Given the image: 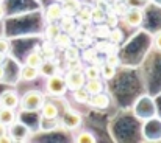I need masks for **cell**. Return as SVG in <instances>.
Listing matches in <instances>:
<instances>
[{"instance_id":"cell-1","label":"cell","mask_w":161,"mask_h":143,"mask_svg":"<svg viewBox=\"0 0 161 143\" xmlns=\"http://www.w3.org/2000/svg\"><path fill=\"white\" fill-rule=\"evenodd\" d=\"M44 101H46L44 94H41L39 90H28L20 98L19 107L22 112H38L42 107Z\"/></svg>"},{"instance_id":"cell-2","label":"cell","mask_w":161,"mask_h":143,"mask_svg":"<svg viewBox=\"0 0 161 143\" xmlns=\"http://www.w3.org/2000/svg\"><path fill=\"white\" fill-rule=\"evenodd\" d=\"M46 92L50 96H63L67 92V86L64 81V76L55 73L47 76V83H46Z\"/></svg>"},{"instance_id":"cell-3","label":"cell","mask_w":161,"mask_h":143,"mask_svg":"<svg viewBox=\"0 0 161 143\" xmlns=\"http://www.w3.org/2000/svg\"><path fill=\"white\" fill-rule=\"evenodd\" d=\"M64 81H66V86L69 90H74V89H78V87H83L85 83H86V78H85V73L83 70H69L64 76Z\"/></svg>"},{"instance_id":"cell-4","label":"cell","mask_w":161,"mask_h":143,"mask_svg":"<svg viewBox=\"0 0 161 143\" xmlns=\"http://www.w3.org/2000/svg\"><path fill=\"white\" fill-rule=\"evenodd\" d=\"M8 134L13 139V142H22V140H25V139L30 137L31 131L25 125H22L19 121H14V123H11L8 126Z\"/></svg>"},{"instance_id":"cell-5","label":"cell","mask_w":161,"mask_h":143,"mask_svg":"<svg viewBox=\"0 0 161 143\" xmlns=\"http://www.w3.org/2000/svg\"><path fill=\"white\" fill-rule=\"evenodd\" d=\"M122 19H124V23H125L127 27L135 28V27H139V25L142 23L144 14H142V11H141L139 8H128V9L124 13Z\"/></svg>"},{"instance_id":"cell-6","label":"cell","mask_w":161,"mask_h":143,"mask_svg":"<svg viewBox=\"0 0 161 143\" xmlns=\"http://www.w3.org/2000/svg\"><path fill=\"white\" fill-rule=\"evenodd\" d=\"M20 96L17 95L16 90H5L0 94V106L8 109H17L19 107Z\"/></svg>"},{"instance_id":"cell-7","label":"cell","mask_w":161,"mask_h":143,"mask_svg":"<svg viewBox=\"0 0 161 143\" xmlns=\"http://www.w3.org/2000/svg\"><path fill=\"white\" fill-rule=\"evenodd\" d=\"M80 125H81V115L75 112L74 109H67L63 114V126L69 129H75V128H80Z\"/></svg>"},{"instance_id":"cell-8","label":"cell","mask_w":161,"mask_h":143,"mask_svg":"<svg viewBox=\"0 0 161 143\" xmlns=\"http://www.w3.org/2000/svg\"><path fill=\"white\" fill-rule=\"evenodd\" d=\"M39 110H41V118L46 120V121H55L59 115L58 114V106L52 101H44V104Z\"/></svg>"},{"instance_id":"cell-9","label":"cell","mask_w":161,"mask_h":143,"mask_svg":"<svg viewBox=\"0 0 161 143\" xmlns=\"http://www.w3.org/2000/svg\"><path fill=\"white\" fill-rule=\"evenodd\" d=\"M63 14H64L63 13V5L58 2V3H52V5L47 6L46 14H44V19H46L47 23H52V22H58Z\"/></svg>"},{"instance_id":"cell-10","label":"cell","mask_w":161,"mask_h":143,"mask_svg":"<svg viewBox=\"0 0 161 143\" xmlns=\"http://www.w3.org/2000/svg\"><path fill=\"white\" fill-rule=\"evenodd\" d=\"M88 104H89L91 107H94V109L103 110V109H107L108 106H109V98H108L107 94L100 92V94H96V95H91V96H89V101H88Z\"/></svg>"},{"instance_id":"cell-11","label":"cell","mask_w":161,"mask_h":143,"mask_svg":"<svg viewBox=\"0 0 161 143\" xmlns=\"http://www.w3.org/2000/svg\"><path fill=\"white\" fill-rule=\"evenodd\" d=\"M59 22V27L63 31L69 33L70 36L77 33V25H75V17L74 16H67V14H63L61 19L58 20Z\"/></svg>"},{"instance_id":"cell-12","label":"cell","mask_w":161,"mask_h":143,"mask_svg":"<svg viewBox=\"0 0 161 143\" xmlns=\"http://www.w3.org/2000/svg\"><path fill=\"white\" fill-rule=\"evenodd\" d=\"M39 78V69L36 67H31V65H24L22 70H20V79L25 81V83H30V81H35Z\"/></svg>"},{"instance_id":"cell-13","label":"cell","mask_w":161,"mask_h":143,"mask_svg":"<svg viewBox=\"0 0 161 143\" xmlns=\"http://www.w3.org/2000/svg\"><path fill=\"white\" fill-rule=\"evenodd\" d=\"M89 95H96V94H100L103 92V83L100 78H96V79H86L85 86H83Z\"/></svg>"},{"instance_id":"cell-14","label":"cell","mask_w":161,"mask_h":143,"mask_svg":"<svg viewBox=\"0 0 161 143\" xmlns=\"http://www.w3.org/2000/svg\"><path fill=\"white\" fill-rule=\"evenodd\" d=\"M61 5H63V13L67 16H74V17L78 13V9L81 8L80 0H64Z\"/></svg>"},{"instance_id":"cell-15","label":"cell","mask_w":161,"mask_h":143,"mask_svg":"<svg viewBox=\"0 0 161 143\" xmlns=\"http://www.w3.org/2000/svg\"><path fill=\"white\" fill-rule=\"evenodd\" d=\"M53 45L56 48H61V50H64L66 47H69V45H72V36L69 34V33H66V31H61L56 38H55L53 41Z\"/></svg>"},{"instance_id":"cell-16","label":"cell","mask_w":161,"mask_h":143,"mask_svg":"<svg viewBox=\"0 0 161 143\" xmlns=\"http://www.w3.org/2000/svg\"><path fill=\"white\" fill-rule=\"evenodd\" d=\"M14 121H16V112H14V109H8V107H2L0 106V123L9 126Z\"/></svg>"},{"instance_id":"cell-17","label":"cell","mask_w":161,"mask_h":143,"mask_svg":"<svg viewBox=\"0 0 161 143\" xmlns=\"http://www.w3.org/2000/svg\"><path fill=\"white\" fill-rule=\"evenodd\" d=\"M63 58L67 64H72L75 61H80V50L74 45H69V47L64 48V53H63Z\"/></svg>"},{"instance_id":"cell-18","label":"cell","mask_w":161,"mask_h":143,"mask_svg":"<svg viewBox=\"0 0 161 143\" xmlns=\"http://www.w3.org/2000/svg\"><path fill=\"white\" fill-rule=\"evenodd\" d=\"M42 62H44V58H42L41 51H31V53H28V56L25 59L27 65H31V67H36V69H39L42 65Z\"/></svg>"},{"instance_id":"cell-19","label":"cell","mask_w":161,"mask_h":143,"mask_svg":"<svg viewBox=\"0 0 161 143\" xmlns=\"http://www.w3.org/2000/svg\"><path fill=\"white\" fill-rule=\"evenodd\" d=\"M55 73H58V67L55 65L53 59H50V61H44L42 65L39 67V75L50 76V75H55Z\"/></svg>"},{"instance_id":"cell-20","label":"cell","mask_w":161,"mask_h":143,"mask_svg":"<svg viewBox=\"0 0 161 143\" xmlns=\"http://www.w3.org/2000/svg\"><path fill=\"white\" fill-rule=\"evenodd\" d=\"M72 96H74V100L77 101V103H85V104H88V101H89V94H88V90L85 89V87H78V89H74L72 90Z\"/></svg>"},{"instance_id":"cell-21","label":"cell","mask_w":161,"mask_h":143,"mask_svg":"<svg viewBox=\"0 0 161 143\" xmlns=\"http://www.w3.org/2000/svg\"><path fill=\"white\" fill-rule=\"evenodd\" d=\"M63 30H61V27H59V23H56V22H52V23H49L47 25V28H46V39L47 41H53L55 38L61 33Z\"/></svg>"},{"instance_id":"cell-22","label":"cell","mask_w":161,"mask_h":143,"mask_svg":"<svg viewBox=\"0 0 161 143\" xmlns=\"http://www.w3.org/2000/svg\"><path fill=\"white\" fill-rule=\"evenodd\" d=\"M75 19H77L78 23H81V25H89V23H91V9H88V8H80L78 13L75 14Z\"/></svg>"},{"instance_id":"cell-23","label":"cell","mask_w":161,"mask_h":143,"mask_svg":"<svg viewBox=\"0 0 161 143\" xmlns=\"http://www.w3.org/2000/svg\"><path fill=\"white\" fill-rule=\"evenodd\" d=\"M105 14H107L105 9H102V8H99V6L92 8V9H91V22H94V23H103Z\"/></svg>"},{"instance_id":"cell-24","label":"cell","mask_w":161,"mask_h":143,"mask_svg":"<svg viewBox=\"0 0 161 143\" xmlns=\"http://www.w3.org/2000/svg\"><path fill=\"white\" fill-rule=\"evenodd\" d=\"M116 76V67L113 65H108V64H102L100 65V78L103 79H113Z\"/></svg>"},{"instance_id":"cell-25","label":"cell","mask_w":161,"mask_h":143,"mask_svg":"<svg viewBox=\"0 0 161 143\" xmlns=\"http://www.w3.org/2000/svg\"><path fill=\"white\" fill-rule=\"evenodd\" d=\"M55 45L49 41V42H44V45H42V51H41V54H42V58L46 59V61H50V59H55Z\"/></svg>"},{"instance_id":"cell-26","label":"cell","mask_w":161,"mask_h":143,"mask_svg":"<svg viewBox=\"0 0 161 143\" xmlns=\"http://www.w3.org/2000/svg\"><path fill=\"white\" fill-rule=\"evenodd\" d=\"M83 73H85V78H86V79H96V78H100V67L91 64V65H88V67L83 70Z\"/></svg>"},{"instance_id":"cell-27","label":"cell","mask_w":161,"mask_h":143,"mask_svg":"<svg viewBox=\"0 0 161 143\" xmlns=\"http://www.w3.org/2000/svg\"><path fill=\"white\" fill-rule=\"evenodd\" d=\"M103 23L108 25L109 28H114V27H117V23H119V16L114 13V11H108L107 14H105V20H103Z\"/></svg>"},{"instance_id":"cell-28","label":"cell","mask_w":161,"mask_h":143,"mask_svg":"<svg viewBox=\"0 0 161 143\" xmlns=\"http://www.w3.org/2000/svg\"><path fill=\"white\" fill-rule=\"evenodd\" d=\"M108 39H109L111 44H119V42L124 39V34H122L120 28H117V27L111 28V30H109V34H108Z\"/></svg>"},{"instance_id":"cell-29","label":"cell","mask_w":161,"mask_h":143,"mask_svg":"<svg viewBox=\"0 0 161 143\" xmlns=\"http://www.w3.org/2000/svg\"><path fill=\"white\" fill-rule=\"evenodd\" d=\"M99 27L96 28V31H94V34H96V38H99V39H108V34H109V27L108 25H102V23H97Z\"/></svg>"},{"instance_id":"cell-30","label":"cell","mask_w":161,"mask_h":143,"mask_svg":"<svg viewBox=\"0 0 161 143\" xmlns=\"http://www.w3.org/2000/svg\"><path fill=\"white\" fill-rule=\"evenodd\" d=\"M109 9H111V11H114L117 16H124V13H125L128 8H127V5H125V3H122V2L116 0V2L109 6Z\"/></svg>"},{"instance_id":"cell-31","label":"cell","mask_w":161,"mask_h":143,"mask_svg":"<svg viewBox=\"0 0 161 143\" xmlns=\"http://www.w3.org/2000/svg\"><path fill=\"white\" fill-rule=\"evenodd\" d=\"M75 142H86V143H94L96 142V137L91 134V132H88V131H81L78 135H77V139H75Z\"/></svg>"},{"instance_id":"cell-32","label":"cell","mask_w":161,"mask_h":143,"mask_svg":"<svg viewBox=\"0 0 161 143\" xmlns=\"http://www.w3.org/2000/svg\"><path fill=\"white\" fill-rule=\"evenodd\" d=\"M96 56H99V50H96V48H85V51H83V61H86V62L91 64Z\"/></svg>"},{"instance_id":"cell-33","label":"cell","mask_w":161,"mask_h":143,"mask_svg":"<svg viewBox=\"0 0 161 143\" xmlns=\"http://www.w3.org/2000/svg\"><path fill=\"white\" fill-rule=\"evenodd\" d=\"M105 64L108 65H113V67H117L120 64V59L116 53H107V58H105Z\"/></svg>"},{"instance_id":"cell-34","label":"cell","mask_w":161,"mask_h":143,"mask_svg":"<svg viewBox=\"0 0 161 143\" xmlns=\"http://www.w3.org/2000/svg\"><path fill=\"white\" fill-rule=\"evenodd\" d=\"M8 51H9V41L5 38H0V53L6 54Z\"/></svg>"},{"instance_id":"cell-35","label":"cell","mask_w":161,"mask_h":143,"mask_svg":"<svg viewBox=\"0 0 161 143\" xmlns=\"http://www.w3.org/2000/svg\"><path fill=\"white\" fill-rule=\"evenodd\" d=\"M153 45L158 51H161V31H157L153 34Z\"/></svg>"},{"instance_id":"cell-36","label":"cell","mask_w":161,"mask_h":143,"mask_svg":"<svg viewBox=\"0 0 161 143\" xmlns=\"http://www.w3.org/2000/svg\"><path fill=\"white\" fill-rule=\"evenodd\" d=\"M91 42H92V41H91L89 38H80L78 42H77V45H78V47H88V45H91Z\"/></svg>"},{"instance_id":"cell-37","label":"cell","mask_w":161,"mask_h":143,"mask_svg":"<svg viewBox=\"0 0 161 143\" xmlns=\"http://www.w3.org/2000/svg\"><path fill=\"white\" fill-rule=\"evenodd\" d=\"M6 134H8V126L3 125V123H0V137H3Z\"/></svg>"},{"instance_id":"cell-38","label":"cell","mask_w":161,"mask_h":143,"mask_svg":"<svg viewBox=\"0 0 161 143\" xmlns=\"http://www.w3.org/2000/svg\"><path fill=\"white\" fill-rule=\"evenodd\" d=\"M3 17H5V6H3V3L0 2V22L3 20Z\"/></svg>"},{"instance_id":"cell-39","label":"cell","mask_w":161,"mask_h":143,"mask_svg":"<svg viewBox=\"0 0 161 143\" xmlns=\"http://www.w3.org/2000/svg\"><path fill=\"white\" fill-rule=\"evenodd\" d=\"M3 78H5V67L0 64V83L3 81Z\"/></svg>"},{"instance_id":"cell-40","label":"cell","mask_w":161,"mask_h":143,"mask_svg":"<svg viewBox=\"0 0 161 143\" xmlns=\"http://www.w3.org/2000/svg\"><path fill=\"white\" fill-rule=\"evenodd\" d=\"M5 58H6V54H3V53H0V64H3V61H5Z\"/></svg>"},{"instance_id":"cell-41","label":"cell","mask_w":161,"mask_h":143,"mask_svg":"<svg viewBox=\"0 0 161 143\" xmlns=\"http://www.w3.org/2000/svg\"><path fill=\"white\" fill-rule=\"evenodd\" d=\"M56 2H59V3H63V2H64V0H56Z\"/></svg>"},{"instance_id":"cell-42","label":"cell","mask_w":161,"mask_h":143,"mask_svg":"<svg viewBox=\"0 0 161 143\" xmlns=\"http://www.w3.org/2000/svg\"><path fill=\"white\" fill-rule=\"evenodd\" d=\"M109 2H116V0H109Z\"/></svg>"}]
</instances>
